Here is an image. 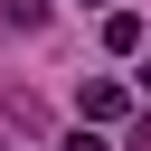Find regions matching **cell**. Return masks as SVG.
Wrapping results in <instances>:
<instances>
[{"label":"cell","mask_w":151,"mask_h":151,"mask_svg":"<svg viewBox=\"0 0 151 151\" xmlns=\"http://www.w3.org/2000/svg\"><path fill=\"white\" fill-rule=\"evenodd\" d=\"M0 151H9V142H0Z\"/></svg>","instance_id":"7"},{"label":"cell","mask_w":151,"mask_h":151,"mask_svg":"<svg viewBox=\"0 0 151 151\" xmlns=\"http://www.w3.org/2000/svg\"><path fill=\"white\" fill-rule=\"evenodd\" d=\"M142 94H151V66H142Z\"/></svg>","instance_id":"5"},{"label":"cell","mask_w":151,"mask_h":151,"mask_svg":"<svg viewBox=\"0 0 151 151\" xmlns=\"http://www.w3.org/2000/svg\"><path fill=\"white\" fill-rule=\"evenodd\" d=\"M85 9H94V0H85Z\"/></svg>","instance_id":"6"},{"label":"cell","mask_w":151,"mask_h":151,"mask_svg":"<svg viewBox=\"0 0 151 151\" xmlns=\"http://www.w3.org/2000/svg\"><path fill=\"white\" fill-rule=\"evenodd\" d=\"M76 104H85V123H123V113H132V94H123L113 76H94V85H85Z\"/></svg>","instance_id":"1"},{"label":"cell","mask_w":151,"mask_h":151,"mask_svg":"<svg viewBox=\"0 0 151 151\" xmlns=\"http://www.w3.org/2000/svg\"><path fill=\"white\" fill-rule=\"evenodd\" d=\"M57 151H113V142H104V123H76V132H66Z\"/></svg>","instance_id":"4"},{"label":"cell","mask_w":151,"mask_h":151,"mask_svg":"<svg viewBox=\"0 0 151 151\" xmlns=\"http://www.w3.org/2000/svg\"><path fill=\"white\" fill-rule=\"evenodd\" d=\"M0 19L9 28H47V0H0Z\"/></svg>","instance_id":"3"},{"label":"cell","mask_w":151,"mask_h":151,"mask_svg":"<svg viewBox=\"0 0 151 151\" xmlns=\"http://www.w3.org/2000/svg\"><path fill=\"white\" fill-rule=\"evenodd\" d=\"M104 47H113V57H142V19H132V9H104Z\"/></svg>","instance_id":"2"}]
</instances>
